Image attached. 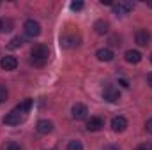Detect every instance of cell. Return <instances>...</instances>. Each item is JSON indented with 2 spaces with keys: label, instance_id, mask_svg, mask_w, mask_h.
Returning a JSON list of instances; mask_svg holds the SVG:
<instances>
[{
  "label": "cell",
  "instance_id": "cell-9",
  "mask_svg": "<svg viewBox=\"0 0 152 150\" xmlns=\"http://www.w3.org/2000/svg\"><path fill=\"white\" fill-rule=\"evenodd\" d=\"M0 67H2L4 71H14V69L18 67V60H16V57H2V60H0Z\"/></svg>",
  "mask_w": 152,
  "mask_h": 150
},
{
  "label": "cell",
  "instance_id": "cell-17",
  "mask_svg": "<svg viewBox=\"0 0 152 150\" xmlns=\"http://www.w3.org/2000/svg\"><path fill=\"white\" fill-rule=\"evenodd\" d=\"M21 44H23V39L18 36V37H12V39H11V42H9V48H11V50H16V48H20Z\"/></svg>",
  "mask_w": 152,
  "mask_h": 150
},
{
  "label": "cell",
  "instance_id": "cell-20",
  "mask_svg": "<svg viewBox=\"0 0 152 150\" xmlns=\"http://www.w3.org/2000/svg\"><path fill=\"white\" fill-rule=\"evenodd\" d=\"M2 150H21V149H20L18 143H14V141H7V143H4Z\"/></svg>",
  "mask_w": 152,
  "mask_h": 150
},
{
  "label": "cell",
  "instance_id": "cell-21",
  "mask_svg": "<svg viewBox=\"0 0 152 150\" xmlns=\"http://www.w3.org/2000/svg\"><path fill=\"white\" fill-rule=\"evenodd\" d=\"M71 9L73 11H81L83 9V2H80V0L78 2H71Z\"/></svg>",
  "mask_w": 152,
  "mask_h": 150
},
{
  "label": "cell",
  "instance_id": "cell-12",
  "mask_svg": "<svg viewBox=\"0 0 152 150\" xmlns=\"http://www.w3.org/2000/svg\"><path fill=\"white\" fill-rule=\"evenodd\" d=\"M36 129H37L39 134H50L51 131H53V122L51 120H39L37 125H36Z\"/></svg>",
  "mask_w": 152,
  "mask_h": 150
},
{
  "label": "cell",
  "instance_id": "cell-3",
  "mask_svg": "<svg viewBox=\"0 0 152 150\" xmlns=\"http://www.w3.org/2000/svg\"><path fill=\"white\" fill-rule=\"evenodd\" d=\"M103 99L108 101V103H117L120 99V90L115 85H112V83L104 85V88H103Z\"/></svg>",
  "mask_w": 152,
  "mask_h": 150
},
{
  "label": "cell",
  "instance_id": "cell-18",
  "mask_svg": "<svg viewBox=\"0 0 152 150\" xmlns=\"http://www.w3.org/2000/svg\"><path fill=\"white\" fill-rule=\"evenodd\" d=\"M67 150H83V145H81V141L73 140V141L67 143Z\"/></svg>",
  "mask_w": 152,
  "mask_h": 150
},
{
  "label": "cell",
  "instance_id": "cell-4",
  "mask_svg": "<svg viewBox=\"0 0 152 150\" xmlns=\"http://www.w3.org/2000/svg\"><path fill=\"white\" fill-rule=\"evenodd\" d=\"M60 46L66 48V50H71V48L80 46V36H76V34H64L60 37Z\"/></svg>",
  "mask_w": 152,
  "mask_h": 150
},
{
  "label": "cell",
  "instance_id": "cell-23",
  "mask_svg": "<svg viewBox=\"0 0 152 150\" xmlns=\"http://www.w3.org/2000/svg\"><path fill=\"white\" fill-rule=\"evenodd\" d=\"M110 44H112V46H118V44H120V37L113 36V37L110 39Z\"/></svg>",
  "mask_w": 152,
  "mask_h": 150
},
{
  "label": "cell",
  "instance_id": "cell-19",
  "mask_svg": "<svg viewBox=\"0 0 152 150\" xmlns=\"http://www.w3.org/2000/svg\"><path fill=\"white\" fill-rule=\"evenodd\" d=\"M7 97H9V90H7V87H5V85H0V103H5Z\"/></svg>",
  "mask_w": 152,
  "mask_h": 150
},
{
  "label": "cell",
  "instance_id": "cell-10",
  "mask_svg": "<svg viewBox=\"0 0 152 150\" xmlns=\"http://www.w3.org/2000/svg\"><path fill=\"white\" fill-rule=\"evenodd\" d=\"M87 115H88V110H87L85 104H80V103H78V104L73 106V118H75V120H85Z\"/></svg>",
  "mask_w": 152,
  "mask_h": 150
},
{
  "label": "cell",
  "instance_id": "cell-13",
  "mask_svg": "<svg viewBox=\"0 0 152 150\" xmlns=\"http://www.w3.org/2000/svg\"><path fill=\"white\" fill-rule=\"evenodd\" d=\"M124 58H126L127 64H138V62L142 60V53H140L138 50H127V51L124 53Z\"/></svg>",
  "mask_w": 152,
  "mask_h": 150
},
{
  "label": "cell",
  "instance_id": "cell-16",
  "mask_svg": "<svg viewBox=\"0 0 152 150\" xmlns=\"http://www.w3.org/2000/svg\"><path fill=\"white\" fill-rule=\"evenodd\" d=\"M18 108H20L21 111L27 115V113L30 111V108H32V99H25V101H23L21 104H18Z\"/></svg>",
  "mask_w": 152,
  "mask_h": 150
},
{
  "label": "cell",
  "instance_id": "cell-26",
  "mask_svg": "<svg viewBox=\"0 0 152 150\" xmlns=\"http://www.w3.org/2000/svg\"><path fill=\"white\" fill-rule=\"evenodd\" d=\"M103 150H118V149H117L115 145H106V147H104Z\"/></svg>",
  "mask_w": 152,
  "mask_h": 150
},
{
  "label": "cell",
  "instance_id": "cell-7",
  "mask_svg": "<svg viewBox=\"0 0 152 150\" xmlns=\"http://www.w3.org/2000/svg\"><path fill=\"white\" fill-rule=\"evenodd\" d=\"M126 127H127V120H126V117H113L112 118V129H113L115 133H124L126 131Z\"/></svg>",
  "mask_w": 152,
  "mask_h": 150
},
{
  "label": "cell",
  "instance_id": "cell-22",
  "mask_svg": "<svg viewBox=\"0 0 152 150\" xmlns=\"http://www.w3.org/2000/svg\"><path fill=\"white\" fill-rule=\"evenodd\" d=\"M145 131H147L149 134H152V118H149V120L145 122Z\"/></svg>",
  "mask_w": 152,
  "mask_h": 150
},
{
  "label": "cell",
  "instance_id": "cell-15",
  "mask_svg": "<svg viewBox=\"0 0 152 150\" xmlns=\"http://www.w3.org/2000/svg\"><path fill=\"white\" fill-rule=\"evenodd\" d=\"M134 39H136V44H138V46H147L151 36H149V32H147V30H138Z\"/></svg>",
  "mask_w": 152,
  "mask_h": 150
},
{
  "label": "cell",
  "instance_id": "cell-5",
  "mask_svg": "<svg viewBox=\"0 0 152 150\" xmlns=\"http://www.w3.org/2000/svg\"><path fill=\"white\" fill-rule=\"evenodd\" d=\"M23 30H25V34L28 37H37L39 34H41V25L36 20H27L25 25H23Z\"/></svg>",
  "mask_w": 152,
  "mask_h": 150
},
{
  "label": "cell",
  "instance_id": "cell-1",
  "mask_svg": "<svg viewBox=\"0 0 152 150\" xmlns=\"http://www.w3.org/2000/svg\"><path fill=\"white\" fill-rule=\"evenodd\" d=\"M50 58V50L42 44H37L30 50V62L36 66V67H42Z\"/></svg>",
  "mask_w": 152,
  "mask_h": 150
},
{
  "label": "cell",
  "instance_id": "cell-6",
  "mask_svg": "<svg viewBox=\"0 0 152 150\" xmlns=\"http://www.w3.org/2000/svg\"><path fill=\"white\" fill-rule=\"evenodd\" d=\"M103 127H104V122H103V118H99V117H90L88 122H87V131H90V133L101 131Z\"/></svg>",
  "mask_w": 152,
  "mask_h": 150
},
{
  "label": "cell",
  "instance_id": "cell-28",
  "mask_svg": "<svg viewBox=\"0 0 152 150\" xmlns=\"http://www.w3.org/2000/svg\"><path fill=\"white\" fill-rule=\"evenodd\" d=\"M4 30V23H2V20H0V32Z\"/></svg>",
  "mask_w": 152,
  "mask_h": 150
},
{
  "label": "cell",
  "instance_id": "cell-14",
  "mask_svg": "<svg viewBox=\"0 0 152 150\" xmlns=\"http://www.w3.org/2000/svg\"><path fill=\"white\" fill-rule=\"evenodd\" d=\"M94 30H96V34L104 36V34H108V30H110V23L104 21V20H97V21L94 23Z\"/></svg>",
  "mask_w": 152,
  "mask_h": 150
},
{
  "label": "cell",
  "instance_id": "cell-25",
  "mask_svg": "<svg viewBox=\"0 0 152 150\" xmlns=\"http://www.w3.org/2000/svg\"><path fill=\"white\" fill-rule=\"evenodd\" d=\"M147 83H149V87H152V73L147 74Z\"/></svg>",
  "mask_w": 152,
  "mask_h": 150
},
{
  "label": "cell",
  "instance_id": "cell-24",
  "mask_svg": "<svg viewBox=\"0 0 152 150\" xmlns=\"http://www.w3.org/2000/svg\"><path fill=\"white\" fill-rule=\"evenodd\" d=\"M134 150H152L151 145H147V143H143V145H140V147H136Z\"/></svg>",
  "mask_w": 152,
  "mask_h": 150
},
{
  "label": "cell",
  "instance_id": "cell-29",
  "mask_svg": "<svg viewBox=\"0 0 152 150\" xmlns=\"http://www.w3.org/2000/svg\"><path fill=\"white\" fill-rule=\"evenodd\" d=\"M151 62H152V55H151Z\"/></svg>",
  "mask_w": 152,
  "mask_h": 150
},
{
  "label": "cell",
  "instance_id": "cell-2",
  "mask_svg": "<svg viewBox=\"0 0 152 150\" xmlns=\"http://www.w3.org/2000/svg\"><path fill=\"white\" fill-rule=\"evenodd\" d=\"M23 118H25V113L21 111L18 106H16L14 110H11V111L5 115V118H4V124H5V125H18V124H20Z\"/></svg>",
  "mask_w": 152,
  "mask_h": 150
},
{
  "label": "cell",
  "instance_id": "cell-27",
  "mask_svg": "<svg viewBox=\"0 0 152 150\" xmlns=\"http://www.w3.org/2000/svg\"><path fill=\"white\" fill-rule=\"evenodd\" d=\"M101 4H103V5H113L112 0H101Z\"/></svg>",
  "mask_w": 152,
  "mask_h": 150
},
{
  "label": "cell",
  "instance_id": "cell-30",
  "mask_svg": "<svg viewBox=\"0 0 152 150\" xmlns=\"http://www.w3.org/2000/svg\"><path fill=\"white\" fill-rule=\"evenodd\" d=\"M53 150H57V149H53Z\"/></svg>",
  "mask_w": 152,
  "mask_h": 150
},
{
  "label": "cell",
  "instance_id": "cell-11",
  "mask_svg": "<svg viewBox=\"0 0 152 150\" xmlns=\"http://www.w3.org/2000/svg\"><path fill=\"white\" fill-rule=\"evenodd\" d=\"M96 57H97L99 62H112L113 60V51L110 48H101V50L96 51Z\"/></svg>",
  "mask_w": 152,
  "mask_h": 150
},
{
  "label": "cell",
  "instance_id": "cell-8",
  "mask_svg": "<svg viewBox=\"0 0 152 150\" xmlns=\"http://www.w3.org/2000/svg\"><path fill=\"white\" fill-rule=\"evenodd\" d=\"M133 7H134V4H133V2H127V0H122V2H118V4H113L115 14H126V12L133 11Z\"/></svg>",
  "mask_w": 152,
  "mask_h": 150
}]
</instances>
